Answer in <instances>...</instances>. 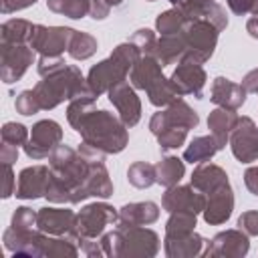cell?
I'll return each mask as SVG.
<instances>
[{"label": "cell", "mask_w": 258, "mask_h": 258, "mask_svg": "<svg viewBox=\"0 0 258 258\" xmlns=\"http://www.w3.org/2000/svg\"><path fill=\"white\" fill-rule=\"evenodd\" d=\"M101 157H105V153L85 141L77 149L60 143L48 155L50 181L44 198L50 204H79V191L89 173L91 161Z\"/></svg>", "instance_id": "6da1fadb"}, {"label": "cell", "mask_w": 258, "mask_h": 258, "mask_svg": "<svg viewBox=\"0 0 258 258\" xmlns=\"http://www.w3.org/2000/svg\"><path fill=\"white\" fill-rule=\"evenodd\" d=\"M139 56H141V50L131 40L117 44L105 60L93 64L91 71L87 73V87L91 95L99 99L103 93H109L115 85L127 81V75L131 73Z\"/></svg>", "instance_id": "7a4b0ae2"}, {"label": "cell", "mask_w": 258, "mask_h": 258, "mask_svg": "<svg viewBox=\"0 0 258 258\" xmlns=\"http://www.w3.org/2000/svg\"><path fill=\"white\" fill-rule=\"evenodd\" d=\"M129 127L119 119V115H113L105 109L91 111L85 121L79 127V135L85 143L93 145L95 149L103 151L105 155L121 153L129 143Z\"/></svg>", "instance_id": "3957f363"}, {"label": "cell", "mask_w": 258, "mask_h": 258, "mask_svg": "<svg viewBox=\"0 0 258 258\" xmlns=\"http://www.w3.org/2000/svg\"><path fill=\"white\" fill-rule=\"evenodd\" d=\"M34 95L40 103V109L50 111L64 101H73L81 95H91V91L81 69L77 64H67L60 71L42 77V81L34 85Z\"/></svg>", "instance_id": "277c9868"}, {"label": "cell", "mask_w": 258, "mask_h": 258, "mask_svg": "<svg viewBox=\"0 0 258 258\" xmlns=\"http://www.w3.org/2000/svg\"><path fill=\"white\" fill-rule=\"evenodd\" d=\"M169 79H171V85L175 87L179 97L191 95L196 99H202L208 75L204 71V62L200 58H196L194 54L185 52L181 56V60L177 62V67L173 69Z\"/></svg>", "instance_id": "5b68a950"}, {"label": "cell", "mask_w": 258, "mask_h": 258, "mask_svg": "<svg viewBox=\"0 0 258 258\" xmlns=\"http://www.w3.org/2000/svg\"><path fill=\"white\" fill-rule=\"evenodd\" d=\"M121 234L119 258H153L159 252L157 232L145 226H117Z\"/></svg>", "instance_id": "8992f818"}, {"label": "cell", "mask_w": 258, "mask_h": 258, "mask_svg": "<svg viewBox=\"0 0 258 258\" xmlns=\"http://www.w3.org/2000/svg\"><path fill=\"white\" fill-rule=\"evenodd\" d=\"M119 212L107 202L87 204L77 212V232L79 238H101L109 224H117Z\"/></svg>", "instance_id": "52a82bcc"}, {"label": "cell", "mask_w": 258, "mask_h": 258, "mask_svg": "<svg viewBox=\"0 0 258 258\" xmlns=\"http://www.w3.org/2000/svg\"><path fill=\"white\" fill-rule=\"evenodd\" d=\"M62 141V127L60 123H56L54 119H42V121H36L30 129V137H28V143L24 145V153L38 161V159H44L48 157Z\"/></svg>", "instance_id": "ba28073f"}, {"label": "cell", "mask_w": 258, "mask_h": 258, "mask_svg": "<svg viewBox=\"0 0 258 258\" xmlns=\"http://www.w3.org/2000/svg\"><path fill=\"white\" fill-rule=\"evenodd\" d=\"M34 52L36 50L30 44L0 42V79L6 85L20 81L34 62Z\"/></svg>", "instance_id": "9c48e42d"}, {"label": "cell", "mask_w": 258, "mask_h": 258, "mask_svg": "<svg viewBox=\"0 0 258 258\" xmlns=\"http://www.w3.org/2000/svg\"><path fill=\"white\" fill-rule=\"evenodd\" d=\"M185 42H187V52L194 54L196 58H200L202 62L210 60L216 44H218V34L220 30L206 18H196V20H187L185 28Z\"/></svg>", "instance_id": "30bf717a"}, {"label": "cell", "mask_w": 258, "mask_h": 258, "mask_svg": "<svg viewBox=\"0 0 258 258\" xmlns=\"http://www.w3.org/2000/svg\"><path fill=\"white\" fill-rule=\"evenodd\" d=\"M73 34H75V28H69V26L36 24L30 38V46L40 56H60L64 50H69Z\"/></svg>", "instance_id": "8fae6325"}, {"label": "cell", "mask_w": 258, "mask_h": 258, "mask_svg": "<svg viewBox=\"0 0 258 258\" xmlns=\"http://www.w3.org/2000/svg\"><path fill=\"white\" fill-rule=\"evenodd\" d=\"M230 149L240 163H252L258 159V127L248 115L238 117L236 127L230 133Z\"/></svg>", "instance_id": "7c38bea8"}, {"label": "cell", "mask_w": 258, "mask_h": 258, "mask_svg": "<svg viewBox=\"0 0 258 258\" xmlns=\"http://www.w3.org/2000/svg\"><path fill=\"white\" fill-rule=\"evenodd\" d=\"M250 250V236L242 232L240 228L218 232L212 240H208V246L202 256L206 258H242Z\"/></svg>", "instance_id": "4fadbf2b"}, {"label": "cell", "mask_w": 258, "mask_h": 258, "mask_svg": "<svg viewBox=\"0 0 258 258\" xmlns=\"http://www.w3.org/2000/svg\"><path fill=\"white\" fill-rule=\"evenodd\" d=\"M36 228L50 236H67L77 240L79 244V232H77V214L69 208H40L36 212Z\"/></svg>", "instance_id": "5bb4252c"}, {"label": "cell", "mask_w": 258, "mask_h": 258, "mask_svg": "<svg viewBox=\"0 0 258 258\" xmlns=\"http://www.w3.org/2000/svg\"><path fill=\"white\" fill-rule=\"evenodd\" d=\"M200 123V115L179 97L177 101H173L171 105H167V109L157 111L151 115L149 119V131L153 135H157L159 131H163L165 127H185V129H196Z\"/></svg>", "instance_id": "9a60e30c"}, {"label": "cell", "mask_w": 258, "mask_h": 258, "mask_svg": "<svg viewBox=\"0 0 258 258\" xmlns=\"http://www.w3.org/2000/svg\"><path fill=\"white\" fill-rule=\"evenodd\" d=\"M161 208L165 212H194L202 214L206 208V194L189 185H173L165 187V194L161 198Z\"/></svg>", "instance_id": "2e32d148"}, {"label": "cell", "mask_w": 258, "mask_h": 258, "mask_svg": "<svg viewBox=\"0 0 258 258\" xmlns=\"http://www.w3.org/2000/svg\"><path fill=\"white\" fill-rule=\"evenodd\" d=\"M109 101L113 103V107L119 113V119L127 125V127H135L141 119V101L135 93V87L127 81L115 85L109 93Z\"/></svg>", "instance_id": "e0dca14e"}, {"label": "cell", "mask_w": 258, "mask_h": 258, "mask_svg": "<svg viewBox=\"0 0 258 258\" xmlns=\"http://www.w3.org/2000/svg\"><path fill=\"white\" fill-rule=\"evenodd\" d=\"M50 181V165H30L18 173L14 196L18 200H38L46 196Z\"/></svg>", "instance_id": "ac0fdd59"}, {"label": "cell", "mask_w": 258, "mask_h": 258, "mask_svg": "<svg viewBox=\"0 0 258 258\" xmlns=\"http://www.w3.org/2000/svg\"><path fill=\"white\" fill-rule=\"evenodd\" d=\"M232 212H234V191H232L230 183H224L206 196V208L202 212L206 224L220 226V224L228 222Z\"/></svg>", "instance_id": "d6986e66"}, {"label": "cell", "mask_w": 258, "mask_h": 258, "mask_svg": "<svg viewBox=\"0 0 258 258\" xmlns=\"http://www.w3.org/2000/svg\"><path fill=\"white\" fill-rule=\"evenodd\" d=\"M246 95H248V91L242 87V83H234V81H230L226 77H216L212 81L210 99L218 107H226V109L238 111L246 103Z\"/></svg>", "instance_id": "ffe728a7"}, {"label": "cell", "mask_w": 258, "mask_h": 258, "mask_svg": "<svg viewBox=\"0 0 258 258\" xmlns=\"http://www.w3.org/2000/svg\"><path fill=\"white\" fill-rule=\"evenodd\" d=\"M208 246V240L200 236L198 232L175 236V238H163V250L167 258H196L202 256Z\"/></svg>", "instance_id": "44dd1931"}, {"label": "cell", "mask_w": 258, "mask_h": 258, "mask_svg": "<svg viewBox=\"0 0 258 258\" xmlns=\"http://www.w3.org/2000/svg\"><path fill=\"white\" fill-rule=\"evenodd\" d=\"M159 206L155 202H131L119 210L117 226H149L157 222Z\"/></svg>", "instance_id": "7402d4cb"}, {"label": "cell", "mask_w": 258, "mask_h": 258, "mask_svg": "<svg viewBox=\"0 0 258 258\" xmlns=\"http://www.w3.org/2000/svg\"><path fill=\"white\" fill-rule=\"evenodd\" d=\"M189 183H191L196 189H200L202 194L208 196V194H212L214 189H218L220 185L230 183V179H228V173H226L224 167H220V165H216V163L204 161V163H198L196 169L191 171Z\"/></svg>", "instance_id": "603a6c76"}, {"label": "cell", "mask_w": 258, "mask_h": 258, "mask_svg": "<svg viewBox=\"0 0 258 258\" xmlns=\"http://www.w3.org/2000/svg\"><path fill=\"white\" fill-rule=\"evenodd\" d=\"M159 77H163V64L149 54H141L139 60L133 64L131 73H129V83L135 89L147 91Z\"/></svg>", "instance_id": "cb8c5ba5"}, {"label": "cell", "mask_w": 258, "mask_h": 258, "mask_svg": "<svg viewBox=\"0 0 258 258\" xmlns=\"http://www.w3.org/2000/svg\"><path fill=\"white\" fill-rule=\"evenodd\" d=\"M236 123H238V113L234 109L218 107V109L210 111V115H208V129L216 137L220 149H224L226 143L230 141V133L236 127Z\"/></svg>", "instance_id": "d4e9b609"}, {"label": "cell", "mask_w": 258, "mask_h": 258, "mask_svg": "<svg viewBox=\"0 0 258 258\" xmlns=\"http://www.w3.org/2000/svg\"><path fill=\"white\" fill-rule=\"evenodd\" d=\"M185 52H187V42H185L183 30L177 32V34H163V36L157 38L155 58H157L163 67L179 62Z\"/></svg>", "instance_id": "484cf974"}, {"label": "cell", "mask_w": 258, "mask_h": 258, "mask_svg": "<svg viewBox=\"0 0 258 258\" xmlns=\"http://www.w3.org/2000/svg\"><path fill=\"white\" fill-rule=\"evenodd\" d=\"M185 175V161L175 155H165L155 163V183L173 187Z\"/></svg>", "instance_id": "4316f807"}, {"label": "cell", "mask_w": 258, "mask_h": 258, "mask_svg": "<svg viewBox=\"0 0 258 258\" xmlns=\"http://www.w3.org/2000/svg\"><path fill=\"white\" fill-rule=\"evenodd\" d=\"M220 149L216 137L210 133V135H200V137H194L189 141V145L183 149V161H189V163H204V161H210Z\"/></svg>", "instance_id": "83f0119b"}, {"label": "cell", "mask_w": 258, "mask_h": 258, "mask_svg": "<svg viewBox=\"0 0 258 258\" xmlns=\"http://www.w3.org/2000/svg\"><path fill=\"white\" fill-rule=\"evenodd\" d=\"M34 26L30 20L24 18H10L2 22L0 26V42H10V44H30Z\"/></svg>", "instance_id": "f1b7e54d"}, {"label": "cell", "mask_w": 258, "mask_h": 258, "mask_svg": "<svg viewBox=\"0 0 258 258\" xmlns=\"http://www.w3.org/2000/svg\"><path fill=\"white\" fill-rule=\"evenodd\" d=\"M147 99H149V103L151 105H155V107H167V105H171L173 101H177L179 99V95H177V91H175V87L171 85V79L169 77H159L147 91Z\"/></svg>", "instance_id": "f546056e"}, {"label": "cell", "mask_w": 258, "mask_h": 258, "mask_svg": "<svg viewBox=\"0 0 258 258\" xmlns=\"http://www.w3.org/2000/svg\"><path fill=\"white\" fill-rule=\"evenodd\" d=\"M198 224V214L194 212H171L169 220L165 222V236L175 238V236H185L196 232Z\"/></svg>", "instance_id": "4dcf8cb0"}, {"label": "cell", "mask_w": 258, "mask_h": 258, "mask_svg": "<svg viewBox=\"0 0 258 258\" xmlns=\"http://www.w3.org/2000/svg\"><path fill=\"white\" fill-rule=\"evenodd\" d=\"M95 101H97V97H93V95H81V97H75L73 101H69L67 121L75 131H79V127L85 121V117L91 111H95Z\"/></svg>", "instance_id": "1f68e13d"}, {"label": "cell", "mask_w": 258, "mask_h": 258, "mask_svg": "<svg viewBox=\"0 0 258 258\" xmlns=\"http://www.w3.org/2000/svg\"><path fill=\"white\" fill-rule=\"evenodd\" d=\"M97 38L89 32H81V30H75L73 38H71V44H69V56L75 58V60H87L91 58L95 52H97Z\"/></svg>", "instance_id": "d6a6232c"}, {"label": "cell", "mask_w": 258, "mask_h": 258, "mask_svg": "<svg viewBox=\"0 0 258 258\" xmlns=\"http://www.w3.org/2000/svg\"><path fill=\"white\" fill-rule=\"evenodd\" d=\"M187 24V18L177 10V8H169V10H163L157 14L155 18V30L163 36V34H177L185 28Z\"/></svg>", "instance_id": "836d02e7"}, {"label": "cell", "mask_w": 258, "mask_h": 258, "mask_svg": "<svg viewBox=\"0 0 258 258\" xmlns=\"http://www.w3.org/2000/svg\"><path fill=\"white\" fill-rule=\"evenodd\" d=\"M127 181L137 189H147L155 183V165L147 161H135L127 169Z\"/></svg>", "instance_id": "e575fe53"}, {"label": "cell", "mask_w": 258, "mask_h": 258, "mask_svg": "<svg viewBox=\"0 0 258 258\" xmlns=\"http://www.w3.org/2000/svg\"><path fill=\"white\" fill-rule=\"evenodd\" d=\"M46 8L54 14L81 20L89 14V0H46Z\"/></svg>", "instance_id": "d590c367"}, {"label": "cell", "mask_w": 258, "mask_h": 258, "mask_svg": "<svg viewBox=\"0 0 258 258\" xmlns=\"http://www.w3.org/2000/svg\"><path fill=\"white\" fill-rule=\"evenodd\" d=\"M187 131L185 127H165L163 131H159L155 137H157V143H159V149L161 151H171V149H179L183 143H185V137H187Z\"/></svg>", "instance_id": "8d00e7d4"}, {"label": "cell", "mask_w": 258, "mask_h": 258, "mask_svg": "<svg viewBox=\"0 0 258 258\" xmlns=\"http://www.w3.org/2000/svg\"><path fill=\"white\" fill-rule=\"evenodd\" d=\"M167 2L173 8H177L187 20H196V18H204V12L216 0H167Z\"/></svg>", "instance_id": "74e56055"}, {"label": "cell", "mask_w": 258, "mask_h": 258, "mask_svg": "<svg viewBox=\"0 0 258 258\" xmlns=\"http://www.w3.org/2000/svg\"><path fill=\"white\" fill-rule=\"evenodd\" d=\"M28 127H24L22 123H16V121H8L2 125V141L4 143H10L14 147H24L28 143Z\"/></svg>", "instance_id": "f35d334b"}, {"label": "cell", "mask_w": 258, "mask_h": 258, "mask_svg": "<svg viewBox=\"0 0 258 258\" xmlns=\"http://www.w3.org/2000/svg\"><path fill=\"white\" fill-rule=\"evenodd\" d=\"M10 228L16 232H28L36 228V212L28 206H20L14 210L12 220H10Z\"/></svg>", "instance_id": "ab89813d"}, {"label": "cell", "mask_w": 258, "mask_h": 258, "mask_svg": "<svg viewBox=\"0 0 258 258\" xmlns=\"http://www.w3.org/2000/svg\"><path fill=\"white\" fill-rule=\"evenodd\" d=\"M14 109H16V113H20V115H24V117H30V115L42 111V109H40V103H38V99H36V95H34V89L20 91V93L16 95V99H14Z\"/></svg>", "instance_id": "60d3db41"}, {"label": "cell", "mask_w": 258, "mask_h": 258, "mask_svg": "<svg viewBox=\"0 0 258 258\" xmlns=\"http://www.w3.org/2000/svg\"><path fill=\"white\" fill-rule=\"evenodd\" d=\"M139 50L141 54H149V56H155V46H157V36L151 28H139L131 34L129 38Z\"/></svg>", "instance_id": "b9f144b4"}, {"label": "cell", "mask_w": 258, "mask_h": 258, "mask_svg": "<svg viewBox=\"0 0 258 258\" xmlns=\"http://www.w3.org/2000/svg\"><path fill=\"white\" fill-rule=\"evenodd\" d=\"M101 246L105 250V256H111V258H119V248H121V234L119 230L115 228L113 232H107L103 234L101 238Z\"/></svg>", "instance_id": "7bdbcfd3"}, {"label": "cell", "mask_w": 258, "mask_h": 258, "mask_svg": "<svg viewBox=\"0 0 258 258\" xmlns=\"http://www.w3.org/2000/svg\"><path fill=\"white\" fill-rule=\"evenodd\" d=\"M62 67H67V62H64L62 56H40L38 62H36V71H38L40 77L52 75V73L60 71Z\"/></svg>", "instance_id": "ee69618b"}, {"label": "cell", "mask_w": 258, "mask_h": 258, "mask_svg": "<svg viewBox=\"0 0 258 258\" xmlns=\"http://www.w3.org/2000/svg\"><path fill=\"white\" fill-rule=\"evenodd\" d=\"M204 18H206V20H210V22H212V24H214V26H216L220 32H222V30L228 26V16H226V10H224V8H222L218 2H214V4H210V6H208V10L204 12Z\"/></svg>", "instance_id": "f6af8a7d"}, {"label": "cell", "mask_w": 258, "mask_h": 258, "mask_svg": "<svg viewBox=\"0 0 258 258\" xmlns=\"http://www.w3.org/2000/svg\"><path fill=\"white\" fill-rule=\"evenodd\" d=\"M238 228L248 236H258V210L242 212V216L238 218Z\"/></svg>", "instance_id": "bcb514c9"}, {"label": "cell", "mask_w": 258, "mask_h": 258, "mask_svg": "<svg viewBox=\"0 0 258 258\" xmlns=\"http://www.w3.org/2000/svg\"><path fill=\"white\" fill-rule=\"evenodd\" d=\"M226 4L236 16H244V14L258 16V0H226Z\"/></svg>", "instance_id": "7dc6e473"}, {"label": "cell", "mask_w": 258, "mask_h": 258, "mask_svg": "<svg viewBox=\"0 0 258 258\" xmlns=\"http://www.w3.org/2000/svg\"><path fill=\"white\" fill-rule=\"evenodd\" d=\"M79 250H81L85 256H91V258H101V256H105V250H103L99 238H79Z\"/></svg>", "instance_id": "c3c4849f"}, {"label": "cell", "mask_w": 258, "mask_h": 258, "mask_svg": "<svg viewBox=\"0 0 258 258\" xmlns=\"http://www.w3.org/2000/svg\"><path fill=\"white\" fill-rule=\"evenodd\" d=\"M4 167V187H2V198H10L16 191V177L12 171V163H2Z\"/></svg>", "instance_id": "681fc988"}, {"label": "cell", "mask_w": 258, "mask_h": 258, "mask_svg": "<svg viewBox=\"0 0 258 258\" xmlns=\"http://www.w3.org/2000/svg\"><path fill=\"white\" fill-rule=\"evenodd\" d=\"M111 12V6L105 0H89V16L95 20H105Z\"/></svg>", "instance_id": "f907efd6"}, {"label": "cell", "mask_w": 258, "mask_h": 258, "mask_svg": "<svg viewBox=\"0 0 258 258\" xmlns=\"http://www.w3.org/2000/svg\"><path fill=\"white\" fill-rule=\"evenodd\" d=\"M36 0H0V12L2 14H12L18 10H24L28 6H34Z\"/></svg>", "instance_id": "816d5d0a"}, {"label": "cell", "mask_w": 258, "mask_h": 258, "mask_svg": "<svg viewBox=\"0 0 258 258\" xmlns=\"http://www.w3.org/2000/svg\"><path fill=\"white\" fill-rule=\"evenodd\" d=\"M244 183L252 196H258V165H252L244 171Z\"/></svg>", "instance_id": "f5cc1de1"}, {"label": "cell", "mask_w": 258, "mask_h": 258, "mask_svg": "<svg viewBox=\"0 0 258 258\" xmlns=\"http://www.w3.org/2000/svg\"><path fill=\"white\" fill-rule=\"evenodd\" d=\"M16 159H18V147L2 141V145H0V161L2 163H14Z\"/></svg>", "instance_id": "db71d44e"}, {"label": "cell", "mask_w": 258, "mask_h": 258, "mask_svg": "<svg viewBox=\"0 0 258 258\" xmlns=\"http://www.w3.org/2000/svg\"><path fill=\"white\" fill-rule=\"evenodd\" d=\"M242 87H244L248 93H258V69H252L250 73L244 75Z\"/></svg>", "instance_id": "11a10c76"}, {"label": "cell", "mask_w": 258, "mask_h": 258, "mask_svg": "<svg viewBox=\"0 0 258 258\" xmlns=\"http://www.w3.org/2000/svg\"><path fill=\"white\" fill-rule=\"evenodd\" d=\"M246 32H248L252 38L258 40V16L248 18V22H246Z\"/></svg>", "instance_id": "9f6ffc18"}, {"label": "cell", "mask_w": 258, "mask_h": 258, "mask_svg": "<svg viewBox=\"0 0 258 258\" xmlns=\"http://www.w3.org/2000/svg\"><path fill=\"white\" fill-rule=\"evenodd\" d=\"M105 2H107V4L111 6V8H117V6H121V4L125 2V0H105Z\"/></svg>", "instance_id": "6f0895ef"}, {"label": "cell", "mask_w": 258, "mask_h": 258, "mask_svg": "<svg viewBox=\"0 0 258 258\" xmlns=\"http://www.w3.org/2000/svg\"><path fill=\"white\" fill-rule=\"evenodd\" d=\"M147 2H155V0H147Z\"/></svg>", "instance_id": "680465c9"}, {"label": "cell", "mask_w": 258, "mask_h": 258, "mask_svg": "<svg viewBox=\"0 0 258 258\" xmlns=\"http://www.w3.org/2000/svg\"><path fill=\"white\" fill-rule=\"evenodd\" d=\"M256 95H258V93H256Z\"/></svg>", "instance_id": "91938a15"}]
</instances>
